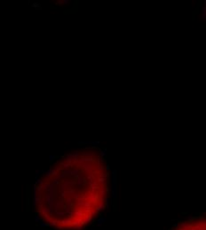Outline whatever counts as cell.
<instances>
[{
  "mask_svg": "<svg viewBox=\"0 0 206 230\" xmlns=\"http://www.w3.org/2000/svg\"><path fill=\"white\" fill-rule=\"evenodd\" d=\"M53 158H55V156H50V160H53Z\"/></svg>",
  "mask_w": 206,
  "mask_h": 230,
  "instance_id": "obj_7",
  "label": "cell"
},
{
  "mask_svg": "<svg viewBox=\"0 0 206 230\" xmlns=\"http://www.w3.org/2000/svg\"><path fill=\"white\" fill-rule=\"evenodd\" d=\"M32 6H33V7H39V9H42V7L40 6V5H39L38 3H37V2H35V3L32 5Z\"/></svg>",
  "mask_w": 206,
  "mask_h": 230,
  "instance_id": "obj_4",
  "label": "cell"
},
{
  "mask_svg": "<svg viewBox=\"0 0 206 230\" xmlns=\"http://www.w3.org/2000/svg\"><path fill=\"white\" fill-rule=\"evenodd\" d=\"M171 230H206V218H195L180 222Z\"/></svg>",
  "mask_w": 206,
  "mask_h": 230,
  "instance_id": "obj_1",
  "label": "cell"
},
{
  "mask_svg": "<svg viewBox=\"0 0 206 230\" xmlns=\"http://www.w3.org/2000/svg\"><path fill=\"white\" fill-rule=\"evenodd\" d=\"M69 2H70L69 0H65V1H63V3H64L65 5H67V4H68V3H69Z\"/></svg>",
  "mask_w": 206,
  "mask_h": 230,
  "instance_id": "obj_6",
  "label": "cell"
},
{
  "mask_svg": "<svg viewBox=\"0 0 206 230\" xmlns=\"http://www.w3.org/2000/svg\"><path fill=\"white\" fill-rule=\"evenodd\" d=\"M202 16L203 20H206V7H202Z\"/></svg>",
  "mask_w": 206,
  "mask_h": 230,
  "instance_id": "obj_2",
  "label": "cell"
},
{
  "mask_svg": "<svg viewBox=\"0 0 206 230\" xmlns=\"http://www.w3.org/2000/svg\"><path fill=\"white\" fill-rule=\"evenodd\" d=\"M39 225L41 226H43V227H45V226H49V224L48 223H45V222H43V221H39Z\"/></svg>",
  "mask_w": 206,
  "mask_h": 230,
  "instance_id": "obj_3",
  "label": "cell"
},
{
  "mask_svg": "<svg viewBox=\"0 0 206 230\" xmlns=\"http://www.w3.org/2000/svg\"><path fill=\"white\" fill-rule=\"evenodd\" d=\"M35 220H36V221H40V219H39V217H38V215L36 216V219H35Z\"/></svg>",
  "mask_w": 206,
  "mask_h": 230,
  "instance_id": "obj_5",
  "label": "cell"
}]
</instances>
